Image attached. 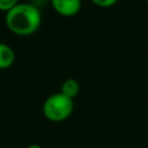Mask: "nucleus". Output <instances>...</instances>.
<instances>
[{
  "instance_id": "1",
  "label": "nucleus",
  "mask_w": 148,
  "mask_h": 148,
  "mask_svg": "<svg viewBox=\"0 0 148 148\" xmlns=\"http://www.w3.org/2000/svg\"><path fill=\"white\" fill-rule=\"evenodd\" d=\"M7 28L20 36H27L35 32L42 22L39 9L30 3H16L6 13Z\"/></svg>"
},
{
  "instance_id": "2",
  "label": "nucleus",
  "mask_w": 148,
  "mask_h": 148,
  "mask_svg": "<svg viewBox=\"0 0 148 148\" xmlns=\"http://www.w3.org/2000/svg\"><path fill=\"white\" fill-rule=\"evenodd\" d=\"M74 110L73 99L68 98L61 92L49 96L43 104V113L51 121H62L67 119Z\"/></svg>"
},
{
  "instance_id": "3",
  "label": "nucleus",
  "mask_w": 148,
  "mask_h": 148,
  "mask_svg": "<svg viewBox=\"0 0 148 148\" xmlns=\"http://www.w3.org/2000/svg\"><path fill=\"white\" fill-rule=\"evenodd\" d=\"M52 7L62 16H73L79 13L81 1L79 0H52Z\"/></svg>"
},
{
  "instance_id": "4",
  "label": "nucleus",
  "mask_w": 148,
  "mask_h": 148,
  "mask_svg": "<svg viewBox=\"0 0 148 148\" xmlns=\"http://www.w3.org/2000/svg\"><path fill=\"white\" fill-rule=\"evenodd\" d=\"M15 61L14 50L5 43L0 42V69L9 68Z\"/></svg>"
},
{
  "instance_id": "5",
  "label": "nucleus",
  "mask_w": 148,
  "mask_h": 148,
  "mask_svg": "<svg viewBox=\"0 0 148 148\" xmlns=\"http://www.w3.org/2000/svg\"><path fill=\"white\" fill-rule=\"evenodd\" d=\"M79 91H80V86H79V82L75 79H67L61 84V91L60 92L64 94L65 96H67L71 99L76 97Z\"/></svg>"
},
{
  "instance_id": "6",
  "label": "nucleus",
  "mask_w": 148,
  "mask_h": 148,
  "mask_svg": "<svg viewBox=\"0 0 148 148\" xmlns=\"http://www.w3.org/2000/svg\"><path fill=\"white\" fill-rule=\"evenodd\" d=\"M16 3H17L16 0H0V10L8 13Z\"/></svg>"
},
{
  "instance_id": "7",
  "label": "nucleus",
  "mask_w": 148,
  "mask_h": 148,
  "mask_svg": "<svg viewBox=\"0 0 148 148\" xmlns=\"http://www.w3.org/2000/svg\"><path fill=\"white\" fill-rule=\"evenodd\" d=\"M96 6H99V7H110L112 5L116 3V0H94L92 1Z\"/></svg>"
},
{
  "instance_id": "8",
  "label": "nucleus",
  "mask_w": 148,
  "mask_h": 148,
  "mask_svg": "<svg viewBox=\"0 0 148 148\" xmlns=\"http://www.w3.org/2000/svg\"><path fill=\"white\" fill-rule=\"evenodd\" d=\"M27 148H42L39 145H30V146H28Z\"/></svg>"
},
{
  "instance_id": "9",
  "label": "nucleus",
  "mask_w": 148,
  "mask_h": 148,
  "mask_svg": "<svg viewBox=\"0 0 148 148\" xmlns=\"http://www.w3.org/2000/svg\"><path fill=\"white\" fill-rule=\"evenodd\" d=\"M147 2H148V1H147Z\"/></svg>"
}]
</instances>
